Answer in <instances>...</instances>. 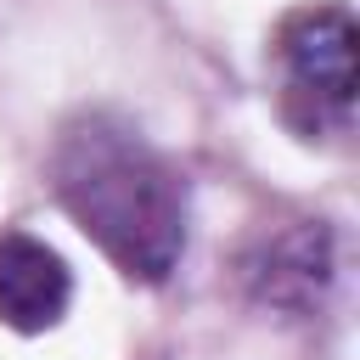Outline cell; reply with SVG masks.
Wrapping results in <instances>:
<instances>
[{
    "mask_svg": "<svg viewBox=\"0 0 360 360\" xmlns=\"http://www.w3.org/2000/svg\"><path fill=\"white\" fill-rule=\"evenodd\" d=\"M51 191L129 281L174 276L191 219L186 180L135 124L112 112H79L51 146Z\"/></svg>",
    "mask_w": 360,
    "mask_h": 360,
    "instance_id": "6da1fadb",
    "label": "cell"
},
{
    "mask_svg": "<svg viewBox=\"0 0 360 360\" xmlns=\"http://www.w3.org/2000/svg\"><path fill=\"white\" fill-rule=\"evenodd\" d=\"M242 281L259 304L309 315L321 292L332 287V236L321 219H292L281 231H264L242 253Z\"/></svg>",
    "mask_w": 360,
    "mask_h": 360,
    "instance_id": "3957f363",
    "label": "cell"
},
{
    "mask_svg": "<svg viewBox=\"0 0 360 360\" xmlns=\"http://www.w3.org/2000/svg\"><path fill=\"white\" fill-rule=\"evenodd\" d=\"M73 276L62 253L28 231H0V326L11 332H45L68 315Z\"/></svg>",
    "mask_w": 360,
    "mask_h": 360,
    "instance_id": "277c9868",
    "label": "cell"
},
{
    "mask_svg": "<svg viewBox=\"0 0 360 360\" xmlns=\"http://www.w3.org/2000/svg\"><path fill=\"white\" fill-rule=\"evenodd\" d=\"M276 62L287 79V107L304 129H349L354 112V17L349 6H304L276 28Z\"/></svg>",
    "mask_w": 360,
    "mask_h": 360,
    "instance_id": "7a4b0ae2",
    "label": "cell"
}]
</instances>
